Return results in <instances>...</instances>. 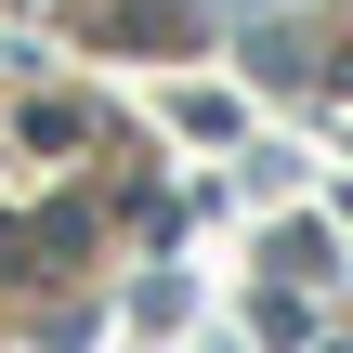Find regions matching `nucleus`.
Masks as SVG:
<instances>
[{
	"label": "nucleus",
	"instance_id": "nucleus-2",
	"mask_svg": "<svg viewBox=\"0 0 353 353\" xmlns=\"http://www.w3.org/2000/svg\"><path fill=\"white\" fill-rule=\"evenodd\" d=\"M275 275H288V288H314V275H327V236H314V223H288V236H275Z\"/></svg>",
	"mask_w": 353,
	"mask_h": 353
},
{
	"label": "nucleus",
	"instance_id": "nucleus-1",
	"mask_svg": "<svg viewBox=\"0 0 353 353\" xmlns=\"http://www.w3.org/2000/svg\"><path fill=\"white\" fill-rule=\"evenodd\" d=\"M249 65H262V79H301V65H314V39H301V26H262V39H249Z\"/></svg>",
	"mask_w": 353,
	"mask_h": 353
},
{
	"label": "nucleus",
	"instance_id": "nucleus-3",
	"mask_svg": "<svg viewBox=\"0 0 353 353\" xmlns=\"http://www.w3.org/2000/svg\"><path fill=\"white\" fill-rule=\"evenodd\" d=\"M327 353H353V341H327Z\"/></svg>",
	"mask_w": 353,
	"mask_h": 353
}]
</instances>
